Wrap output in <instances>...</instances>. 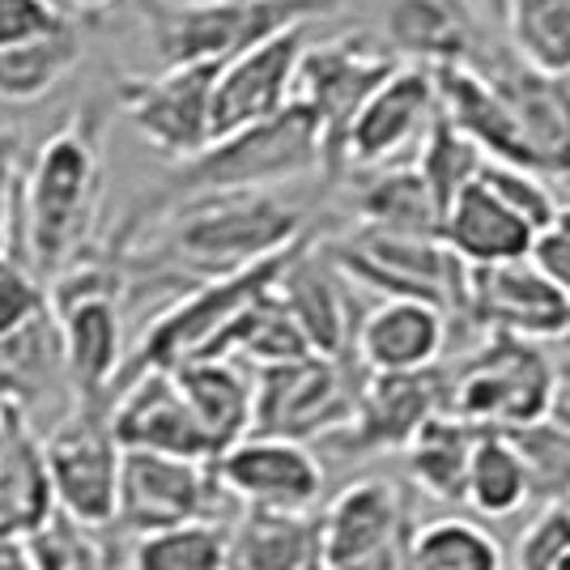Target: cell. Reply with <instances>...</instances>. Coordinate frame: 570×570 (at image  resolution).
<instances>
[{
	"mask_svg": "<svg viewBox=\"0 0 570 570\" xmlns=\"http://www.w3.org/2000/svg\"><path fill=\"white\" fill-rule=\"evenodd\" d=\"M328 9H336V0H149L145 39L158 69H222Z\"/></svg>",
	"mask_w": 570,
	"mask_h": 570,
	"instance_id": "277c9868",
	"label": "cell"
},
{
	"mask_svg": "<svg viewBox=\"0 0 570 570\" xmlns=\"http://www.w3.org/2000/svg\"><path fill=\"white\" fill-rule=\"evenodd\" d=\"M464 507H473L485 520H511L523 507H532V476H528V464H523L511 434L481 430L473 469H469Z\"/></svg>",
	"mask_w": 570,
	"mask_h": 570,
	"instance_id": "4dcf8cb0",
	"label": "cell"
},
{
	"mask_svg": "<svg viewBox=\"0 0 570 570\" xmlns=\"http://www.w3.org/2000/svg\"><path fill=\"white\" fill-rule=\"evenodd\" d=\"M214 65H188V69H158L119 77L116 107L137 128V137L149 141L175 167L196 158L214 145Z\"/></svg>",
	"mask_w": 570,
	"mask_h": 570,
	"instance_id": "8fae6325",
	"label": "cell"
},
{
	"mask_svg": "<svg viewBox=\"0 0 570 570\" xmlns=\"http://www.w3.org/2000/svg\"><path fill=\"white\" fill-rule=\"evenodd\" d=\"M226 570H328L320 511H238L226 532Z\"/></svg>",
	"mask_w": 570,
	"mask_h": 570,
	"instance_id": "484cf974",
	"label": "cell"
},
{
	"mask_svg": "<svg viewBox=\"0 0 570 570\" xmlns=\"http://www.w3.org/2000/svg\"><path fill=\"white\" fill-rule=\"evenodd\" d=\"M452 315L422 298H380L362 311L354 362L366 375H417L443 366L452 341Z\"/></svg>",
	"mask_w": 570,
	"mask_h": 570,
	"instance_id": "7402d4cb",
	"label": "cell"
},
{
	"mask_svg": "<svg viewBox=\"0 0 570 570\" xmlns=\"http://www.w3.org/2000/svg\"><path fill=\"white\" fill-rule=\"evenodd\" d=\"M56 4H60V9L69 4V9H81V13H102V9L116 4V0H56Z\"/></svg>",
	"mask_w": 570,
	"mask_h": 570,
	"instance_id": "f6af8a7d",
	"label": "cell"
},
{
	"mask_svg": "<svg viewBox=\"0 0 570 570\" xmlns=\"http://www.w3.org/2000/svg\"><path fill=\"white\" fill-rule=\"evenodd\" d=\"M311 235V205L289 191H222L163 214L111 256H119L124 273L184 294L200 282L247 273Z\"/></svg>",
	"mask_w": 570,
	"mask_h": 570,
	"instance_id": "6da1fadb",
	"label": "cell"
},
{
	"mask_svg": "<svg viewBox=\"0 0 570 570\" xmlns=\"http://www.w3.org/2000/svg\"><path fill=\"white\" fill-rule=\"evenodd\" d=\"M366 371L354 357L307 354L285 366L256 371V426L252 434L273 439H336L354 422Z\"/></svg>",
	"mask_w": 570,
	"mask_h": 570,
	"instance_id": "30bf717a",
	"label": "cell"
},
{
	"mask_svg": "<svg viewBox=\"0 0 570 570\" xmlns=\"http://www.w3.org/2000/svg\"><path fill=\"white\" fill-rule=\"evenodd\" d=\"M43 455L60 515L95 532L111 528L124 469V448L111 426V401L72 404L56 426L43 430Z\"/></svg>",
	"mask_w": 570,
	"mask_h": 570,
	"instance_id": "9c48e42d",
	"label": "cell"
},
{
	"mask_svg": "<svg viewBox=\"0 0 570 570\" xmlns=\"http://www.w3.org/2000/svg\"><path fill=\"white\" fill-rule=\"evenodd\" d=\"M439 238L469 268H494V264L528 261L532 243H537V230L485 179H476L443 209Z\"/></svg>",
	"mask_w": 570,
	"mask_h": 570,
	"instance_id": "603a6c76",
	"label": "cell"
},
{
	"mask_svg": "<svg viewBox=\"0 0 570 570\" xmlns=\"http://www.w3.org/2000/svg\"><path fill=\"white\" fill-rule=\"evenodd\" d=\"M111 426H116L124 452L179 455V460H214L217 455L170 371H145L124 383L111 401Z\"/></svg>",
	"mask_w": 570,
	"mask_h": 570,
	"instance_id": "44dd1931",
	"label": "cell"
},
{
	"mask_svg": "<svg viewBox=\"0 0 570 570\" xmlns=\"http://www.w3.org/2000/svg\"><path fill=\"white\" fill-rule=\"evenodd\" d=\"M553 417H558L562 426H570V380H562V387H558V404H553Z\"/></svg>",
	"mask_w": 570,
	"mask_h": 570,
	"instance_id": "ee69618b",
	"label": "cell"
},
{
	"mask_svg": "<svg viewBox=\"0 0 570 570\" xmlns=\"http://www.w3.org/2000/svg\"><path fill=\"white\" fill-rule=\"evenodd\" d=\"M558 570H570V553H567V558H562V567H558Z\"/></svg>",
	"mask_w": 570,
	"mask_h": 570,
	"instance_id": "f907efd6",
	"label": "cell"
},
{
	"mask_svg": "<svg viewBox=\"0 0 570 570\" xmlns=\"http://www.w3.org/2000/svg\"><path fill=\"white\" fill-rule=\"evenodd\" d=\"M35 553V567L39 570H111L107 562V549L98 546L95 528H81L69 515H56V520L26 541Z\"/></svg>",
	"mask_w": 570,
	"mask_h": 570,
	"instance_id": "74e56055",
	"label": "cell"
},
{
	"mask_svg": "<svg viewBox=\"0 0 570 570\" xmlns=\"http://www.w3.org/2000/svg\"><path fill=\"white\" fill-rule=\"evenodd\" d=\"M303 179L324 184V137L307 107H285L282 116L252 124L200 149L196 158L170 167L154 188H145L116 226L111 252L154 226L163 214L222 191H285Z\"/></svg>",
	"mask_w": 570,
	"mask_h": 570,
	"instance_id": "3957f363",
	"label": "cell"
},
{
	"mask_svg": "<svg viewBox=\"0 0 570 570\" xmlns=\"http://www.w3.org/2000/svg\"><path fill=\"white\" fill-rule=\"evenodd\" d=\"M311 39H315L311 26H294L261 48L243 51L230 65H222L214 95V141L294 107V86H298V69Z\"/></svg>",
	"mask_w": 570,
	"mask_h": 570,
	"instance_id": "ac0fdd59",
	"label": "cell"
},
{
	"mask_svg": "<svg viewBox=\"0 0 570 570\" xmlns=\"http://www.w3.org/2000/svg\"><path fill=\"white\" fill-rule=\"evenodd\" d=\"M443 387L452 417L511 434L553 417L562 366L537 341L481 336L469 354L443 362Z\"/></svg>",
	"mask_w": 570,
	"mask_h": 570,
	"instance_id": "5b68a950",
	"label": "cell"
},
{
	"mask_svg": "<svg viewBox=\"0 0 570 570\" xmlns=\"http://www.w3.org/2000/svg\"><path fill=\"white\" fill-rule=\"evenodd\" d=\"M214 476L226 502L238 511L307 515L324 502V464L307 443L247 434L214 460Z\"/></svg>",
	"mask_w": 570,
	"mask_h": 570,
	"instance_id": "5bb4252c",
	"label": "cell"
},
{
	"mask_svg": "<svg viewBox=\"0 0 570 570\" xmlns=\"http://www.w3.org/2000/svg\"><path fill=\"white\" fill-rule=\"evenodd\" d=\"M0 570H39V567H35V553H30L26 541L0 537Z\"/></svg>",
	"mask_w": 570,
	"mask_h": 570,
	"instance_id": "7bdbcfd3",
	"label": "cell"
},
{
	"mask_svg": "<svg viewBox=\"0 0 570 570\" xmlns=\"http://www.w3.org/2000/svg\"><path fill=\"white\" fill-rule=\"evenodd\" d=\"M328 570H375L404 562L413 546V507L392 476H357L320 507Z\"/></svg>",
	"mask_w": 570,
	"mask_h": 570,
	"instance_id": "7c38bea8",
	"label": "cell"
},
{
	"mask_svg": "<svg viewBox=\"0 0 570 570\" xmlns=\"http://www.w3.org/2000/svg\"><path fill=\"white\" fill-rule=\"evenodd\" d=\"M128 273L119 256H86L51 282V315L60 324L65 362L77 401H116L128 350H124V315L119 298Z\"/></svg>",
	"mask_w": 570,
	"mask_h": 570,
	"instance_id": "8992f818",
	"label": "cell"
},
{
	"mask_svg": "<svg viewBox=\"0 0 570 570\" xmlns=\"http://www.w3.org/2000/svg\"><path fill=\"white\" fill-rule=\"evenodd\" d=\"M499 26L523 65L570 77V0H499Z\"/></svg>",
	"mask_w": 570,
	"mask_h": 570,
	"instance_id": "d6a6232c",
	"label": "cell"
},
{
	"mask_svg": "<svg viewBox=\"0 0 570 570\" xmlns=\"http://www.w3.org/2000/svg\"><path fill=\"white\" fill-rule=\"evenodd\" d=\"M460 320L481 336H520L546 345L570 336V298L532 261L469 268Z\"/></svg>",
	"mask_w": 570,
	"mask_h": 570,
	"instance_id": "2e32d148",
	"label": "cell"
},
{
	"mask_svg": "<svg viewBox=\"0 0 570 570\" xmlns=\"http://www.w3.org/2000/svg\"><path fill=\"white\" fill-rule=\"evenodd\" d=\"M324 252L357 289H375L380 298H422L452 320L464 315L469 264L443 238L350 226L345 235L324 238Z\"/></svg>",
	"mask_w": 570,
	"mask_h": 570,
	"instance_id": "52a82bcc",
	"label": "cell"
},
{
	"mask_svg": "<svg viewBox=\"0 0 570 570\" xmlns=\"http://www.w3.org/2000/svg\"><path fill=\"white\" fill-rule=\"evenodd\" d=\"M107 175V107L72 111L18 175V256L56 282L95 247Z\"/></svg>",
	"mask_w": 570,
	"mask_h": 570,
	"instance_id": "7a4b0ae2",
	"label": "cell"
},
{
	"mask_svg": "<svg viewBox=\"0 0 570 570\" xmlns=\"http://www.w3.org/2000/svg\"><path fill=\"white\" fill-rule=\"evenodd\" d=\"M558 366H562V380H570V357H562Z\"/></svg>",
	"mask_w": 570,
	"mask_h": 570,
	"instance_id": "681fc988",
	"label": "cell"
},
{
	"mask_svg": "<svg viewBox=\"0 0 570 570\" xmlns=\"http://www.w3.org/2000/svg\"><path fill=\"white\" fill-rule=\"evenodd\" d=\"M51 307V289L22 256H0V341L22 333L30 320Z\"/></svg>",
	"mask_w": 570,
	"mask_h": 570,
	"instance_id": "ab89813d",
	"label": "cell"
},
{
	"mask_svg": "<svg viewBox=\"0 0 570 570\" xmlns=\"http://www.w3.org/2000/svg\"><path fill=\"white\" fill-rule=\"evenodd\" d=\"M439 413H448L443 366L417 371V375H366L354 422L333 443L345 455H404V448L417 439V430Z\"/></svg>",
	"mask_w": 570,
	"mask_h": 570,
	"instance_id": "d6986e66",
	"label": "cell"
},
{
	"mask_svg": "<svg viewBox=\"0 0 570 570\" xmlns=\"http://www.w3.org/2000/svg\"><path fill=\"white\" fill-rule=\"evenodd\" d=\"M511 439L532 476V502H570V426L549 417L528 430H511Z\"/></svg>",
	"mask_w": 570,
	"mask_h": 570,
	"instance_id": "8d00e7d4",
	"label": "cell"
},
{
	"mask_svg": "<svg viewBox=\"0 0 570 570\" xmlns=\"http://www.w3.org/2000/svg\"><path fill=\"white\" fill-rule=\"evenodd\" d=\"M567 553H570V502H546L520 528L515 549H511V570H558Z\"/></svg>",
	"mask_w": 570,
	"mask_h": 570,
	"instance_id": "f35d334b",
	"label": "cell"
},
{
	"mask_svg": "<svg viewBox=\"0 0 570 570\" xmlns=\"http://www.w3.org/2000/svg\"><path fill=\"white\" fill-rule=\"evenodd\" d=\"M401 60L383 48L371 30H341L328 39H311L294 102L307 107L324 137V188H336L345 170V137L362 102L380 90Z\"/></svg>",
	"mask_w": 570,
	"mask_h": 570,
	"instance_id": "ba28073f",
	"label": "cell"
},
{
	"mask_svg": "<svg viewBox=\"0 0 570 570\" xmlns=\"http://www.w3.org/2000/svg\"><path fill=\"white\" fill-rule=\"evenodd\" d=\"M226 532L230 523L200 520L167 532L132 537L128 570H226Z\"/></svg>",
	"mask_w": 570,
	"mask_h": 570,
	"instance_id": "e575fe53",
	"label": "cell"
},
{
	"mask_svg": "<svg viewBox=\"0 0 570 570\" xmlns=\"http://www.w3.org/2000/svg\"><path fill=\"white\" fill-rule=\"evenodd\" d=\"M22 413L18 409H9V404L0 401V448H4V439H9V430H13V422H18Z\"/></svg>",
	"mask_w": 570,
	"mask_h": 570,
	"instance_id": "7dc6e473",
	"label": "cell"
},
{
	"mask_svg": "<svg viewBox=\"0 0 570 570\" xmlns=\"http://www.w3.org/2000/svg\"><path fill=\"white\" fill-rule=\"evenodd\" d=\"M86 56V35L72 22L43 43L0 51V102L4 107H35L69 77Z\"/></svg>",
	"mask_w": 570,
	"mask_h": 570,
	"instance_id": "1f68e13d",
	"label": "cell"
},
{
	"mask_svg": "<svg viewBox=\"0 0 570 570\" xmlns=\"http://www.w3.org/2000/svg\"><path fill=\"white\" fill-rule=\"evenodd\" d=\"M380 30H371L401 65L452 69L485 56L494 30L485 26L476 0H375Z\"/></svg>",
	"mask_w": 570,
	"mask_h": 570,
	"instance_id": "e0dca14e",
	"label": "cell"
},
{
	"mask_svg": "<svg viewBox=\"0 0 570 570\" xmlns=\"http://www.w3.org/2000/svg\"><path fill=\"white\" fill-rule=\"evenodd\" d=\"M336 188H345V205L354 214V226L439 238L443 209L413 163L383 170H350V175H341Z\"/></svg>",
	"mask_w": 570,
	"mask_h": 570,
	"instance_id": "d4e9b609",
	"label": "cell"
},
{
	"mask_svg": "<svg viewBox=\"0 0 570 570\" xmlns=\"http://www.w3.org/2000/svg\"><path fill=\"white\" fill-rule=\"evenodd\" d=\"M476 9L490 13V18H499V0H476Z\"/></svg>",
	"mask_w": 570,
	"mask_h": 570,
	"instance_id": "c3c4849f",
	"label": "cell"
},
{
	"mask_svg": "<svg viewBox=\"0 0 570 570\" xmlns=\"http://www.w3.org/2000/svg\"><path fill=\"white\" fill-rule=\"evenodd\" d=\"M413 167L422 170V179H426L430 191H434L439 209H448L460 191L485 175L490 158H485V154L455 128L452 119L443 116V107H439V119H434L430 137L422 141V149H417Z\"/></svg>",
	"mask_w": 570,
	"mask_h": 570,
	"instance_id": "d590c367",
	"label": "cell"
},
{
	"mask_svg": "<svg viewBox=\"0 0 570 570\" xmlns=\"http://www.w3.org/2000/svg\"><path fill=\"white\" fill-rule=\"evenodd\" d=\"M9 170H18V154H13V141L4 137V141H0V179H4Z\"/></svg>",
	"mask_w": 570,
	"mask_h": 570,
	"instance_id": "bcb514c9",
	"label": "cell"
},
{
	"mask_svg": "<svg viewBox=\"0 0 570 570\" xmlns=\"http://www.w3.org/2000/svg\"><path fill=\"white\" fill-rule=\"evenodd\" d=\"M69 26L72 18L56 0H0V51L43 43Z\"/></svg>",
	"mask_w": 570,
	"mask_h": 570,
	"instance_id": "60d3db41",
	"label": "cell"
},
{
	"mask_svg": "<svg viewBox=\"0 0 570 570\" xmlns=\"http://www.w3.org/2000/svg\"><path fill=\"white\" fill-rule=\"evenodd\" d=\"M439 119V81L434 69L401 65L375 95L362 102L345 137V170L404 167L417 158L422 141ZM341 184V179H336Z\"/></svg>",
	"mask_w": 570,
	"mask_h": 570,
	"instance_id": "9a60e30c",
	"label": "cell"
},
{
	"mask_svg": "<svg viewBox=\"0 0 570 570\" xmlns=\"http://www.w3.org/2000/svg\"><path fill=\"white\" fill-rule=\"evenodd\" d=\"M69 396L77 401L69 380V362H65V341L51 307L30 320L22 333L0 341V401L18 409L26 422L35 426V413L43 404Z\"/></svg>",
	"mask_w": 570,
	"mask_h": 570,
	"instance_id": "cb8c5ba5",
	"label": "cell"
},
{
	"mask_svg": "<svg viewBox=\"0 0 570 570\" xmlns=\"http://www.w3.org/2000/svg\"><path fill=\"white\" fill-rule=\"evenodd\" d=\"M476 439H481V430L452 413L430 417L426 426L417 430V439L404 448V469H409V481L417 485V494H426L439 507H464Z\"/></svg>",
	"mask_w": 570,
	"mask_h": 570,
	"instance_id": "f1b7e54d",
	"label": "cell"
},
{
	"mask_svg": "<svg viewBox=\"0 0 570 570\" xmlns=\"http://www.w3.org/2000/svg\"><path fill=\"white\" fill-rule=\"evenodd\" d=\"M354 289L357 285L336 268L315 235L289 256L282 282H277V294L294 315V324L307 336L311 354L354 357L357 320H362Z\"/></svg>",
	"mask_w": 570,
	"mask_h": 570,
	"instance_id": "ffe728a7",
	"label": "cell"
},
{
	"mask_svg": "<svg viewBox=\"0 0 570 570\" xmlns=\"http://www.w3.org/2000/svg\"><path fill=\"white\" fill-rule=\"evenodd\" d=\"M528 261L537 264L549 282L558 285V289L570 298V200L558 209V217L549 222L546 230L537 235V243H532V256H528Z\"/></svg>",
	"mask_w": 570,
	"mask_h": 570,
	"instance_id": "b9f144b4",
	"label": "cell"
},
{
	"mask_svg": "<svg viewBox=\"0 0 570 570\" xmlns=\"http://www.w3.org/2000/svg\"><path fill=\"white\" fill-rule=\"evenodd\" d=\"M56 515H60V507H56V490H51L43 434L26 417H18L0 448V537L30 541Z\"/></svg>",
	"mask_w": 570,
	"mask_h": 570,
	"instance_id": "83f0119b",
	"label": "cell"
},
{
	"mask_svg": "<svg viewBox=\"0 0 570 570\" xmlns=\"http://www.w3.org/2000/svg\"><path fill=\"white\" fill-rule=\"evenodd\" d=\"M170 375L179 380L191 413L205 426L217 455L252 434L256 426V371H247L243 362H230V357H191L184 366H175Z\"/></svg>",
	"mask_w": 570,
	"mask_h": 570,
	"instance_id": "4316f807",
	"label": "cell"
},
{
	"mask_svg": "<svg viewBox=\"0 0 570 570\" xmlns=\"http://www.w3.org/2000/svg\"><path fill=\"white\" fill-rule=\"evenodd\" d=\"M226 502L214 476V460H179V455L124 452L119 469L116 523L128 537H149L184 523L217 520Z\"/></svg>",
	"mask_w": 570,
	"mask_h": 570,
	"instance_id": "4fadbf2b",
	"label": "cell"
},
{
	"mask_svg": "<svg viewBox=\"0 0 570 570\" xmlns=\"http://www.w3.org/2000/svg\"><path fill=\"white\" fill-rule=\"evenodd\" d=\"M307 354V336L294 324V315L273 285L217 336V345L205 357H230V362H243L247 371H268V366H285V362H298Z\"/></svg>",
	"mask_w": 570,
	"mask_h": 570,
	"instance_id": "f546056e",
	"label": "cell"
},
{
	"mask_svg": "<svg viewBox=\"0 0 570 570\" xmlns=\"http://www.w3.org/2000/svg\"><path fill=\"white\" fill-rule=\"evenodd\" d=\"M413 570H511L499 537L476 520L464 515H439L417 523L413 546H409Z\"/></svg>",
	"mask_w": 570,
	"mask_h": 570,
	"instance_id": "836d02e7",
	"label": "cell"
}]
</instances>
